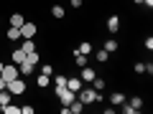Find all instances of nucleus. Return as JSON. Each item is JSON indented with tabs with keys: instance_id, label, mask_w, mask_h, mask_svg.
<instances>
[{
	"instance_id": "nucleus-1",
	"label": "nucleus",
	"mask_w": 153,
	"mask_h": 114,
	"mask_svg": "<svg viewBox=\"0 0 153 114\" xmlns=\"http://www.w3.org/2000/svg\"><path fill=\"white\" fill-rule=\"evenodd\" d=\"M76 99H79V102L84 104V107H87V104H94V102H100V99H102V91H94L92 86H82L79 89V91H76Z\"/></svg>"
},
{
	"instance_id": "nucleus-2",
	"label": "nucleus",
	"mask_w": 153,
	"mask_h": 114,
	"mask_svg": "<svg viewBox=\"0 0 153 114\" xmlns=\"http://www.w3.org/2000/svg\"><path fill=\"white\" fill-rule=\"evenodd\" d=\"M54 91H56V96L61 99V104H64V107H69V104L76 99V94L71 91V89H66V84H64V86H54Z\"/></svg>"
},
{
	"instance_id": "nucleus-3",
	"label": "nucleus",
	"mask_w": 153,
	"mask_h": 114,
	"mask_svg": "<svg viewBox=\"0 0 153 114\" xmlns=\"http://www.w3.org/2000/svg\"><path fill=\"white\" fill-rule=\"evenodd\" d=\"M5 89L13 94V96H21L23 91H26V81H23V76H18V79H13V81L5 84Z\"/></svg>"
},
{
	"instance_id": "nucleus-4",
	"label": "nucleus",
	"mask_w": 153,
	"mask_h": 114,
	"mask_svg": "<svg viewBox=\"0 0 153 114\" xmlns=\"http://www.w3.org/2000/svg\"><path fill=\"white\" fill-rule=\"evenodd\" d=\"M3 79H5V84L8 81H13V79H18V76H21V71H18V66H3Z\"/></svg>"
},
{
	"instance_id": "nucleus-5",
	"label": "nucleus",
	"mask_w": 153,
	"mask_h": 114,
	"mask_svg": "<svg viewBox=\"0 0 153 114\" xmlns=\"http://www.w3.org/2000/svg\"><path fill=\"white\" fill-rule=\"evenodd\" d=\"M94 76H97V71L92 69V66H82V71H79V79H82L84 84H92Z\"/></svg>"
},
{
	"instance_id": "nucleus-6",
	"label": "nucleus",
	"mask_w": 153,
	"mask_h": 114,
	"mask_svg": "<svg viewBox=\"0 0 153 114\" xmlns=\"http://www.w3.org/2000/svg\"><path fill=\"white\" fill-rule=\"evenodd\" d=\"M36 31H38L36 23H23V26H21V38H33Z\"/></svg>"
},
{
	"instance_id": "nucleus-7",
	"label": "nucleus",
	"mask_w": 153,
	"mask_h": 114,
	"mask_svg": "<svg viewBox=\"0 0 153 114\" xmlns=\"http://www.w3.org/2000/svg\"><path fill=\"white\" fill-rule=\"evenodd\" d=\"M84 86V81H82V79H79V76H71V79H66V89H71V91H79V89H82Z\"/></svg>"
},
{
	"instance_id": "nucleus-8",
	"label": "nucleus",
	"mask_w": 153,
	"mask_h": 114,
	"mask_svg": "<svg viewBox=\"0 0 153 114\" xmlns=\"http://www.w3.org/2000/svg\"><path fill=\"white\" fill-rule=\"evenodd\" d=\"M107 31L110 33H117V31H120V18H117V15H110L107 18Z\"/></svg>"
},
{
	"instance_id": "nucleus-9",
	"label": "nucleus",
	"mask_w": 153,
	"mask_h": 114,
	"mask_svg": "<svg viewBox=\"0 0 153 114\" xmlns=\"http://www.w3.org/2000/svg\"><path fill=\"white\" fill-rule=\"evenodd\" d=\"M123 102H125V94L123 91H112L110 94V104H112V107H120Z\"/></svg>"
},
{
	"instance_id": "nucleus-10",
	"label": "nucleus",
	"mask_w": 153,
	"mask_h": 114,
	"mask_svg": "<svg viewBox=\"0 0 153 114\" xmlns=\"http://www.w3.org/2000/svg\"><path fill=\"white\" fill-rule=\"evenodd\" d=\"M10 58H13V64H23V61H26V51H23V48H16V51H13V53H10Z\"/></svg>"
},
{
	"instance_id": "nucleus-11",
	"label": "nucleus",
	"mask_w": 153,
	"mask_h": 114,
	"mask_svg": "<svg viewBox=\"0 0 153 114\" xmlns=\"http://www.w3.org/2000/svg\"><path fill=\"white\" fill-rule=\"evenodd\" d=\"M23 64H28V66H38L41 64V56L36 53V51H31V53H26V61Z\"/></svg>"
},
{
	"instance_id": "nucleus-12",
	"label": "nucleus",
	"mask_w": 153,
	"mask_h": 114,
	"mask_svg": "<svg viewBox=\"0 0 153 114\" xmlns=\"http://www.w3.org/2000/svg\"><path fill=\"white\" fill-rule=\"evenodd\" d=\"M64 15H66V8H64V5H51V18H56V20H61Z\"/></svg>"
},
{
	"instance_id": "nucleus-13",
	"label": "nucleus",
	"mask_w": 153,
	"mask_h": 114,
	"mask_svg": "<svg viewBox=\"0 0 153 114\" xmlns=\"http://www.w3.org/2000/svg\"><path fill=\"white\" fill-rule=\"evenodd\" d=\"M5 38H8V41H18V38H21V28L10 26V28L5 31Z\"/></svg>"
},
{
	"instance_id": "nucleus-14",
	"label": "nucleus",
	"mask_w": 153,
	"mask_h": 114,
	"mask_svg": "<svg viewBox=\"0 0 153 114\" xmlns=\"http://www.w3.org/2000/svg\"><path fill=\"white\" fill-rule=\"evenodd\" d=\"M84 112V104L79 102V99H74V102L69 104V114H82Z\"/></svg>"
},
{
	"instance_id": "nucleus-15",
	"label": "nucleus",
	"mask_w": 153,
	"mask_h": 114,
	"mask_svg": "<svg viewBox=\"0 0 153 114\" xmlns=\"http://www.w3.org/2000/svg\"><path fill=\"white\" fill-rule=\"evenodd\" d=\"M89 86H92V89H94V91H102V89H105V86H107V81H105L102 76H94V81H92V84H89Z\"/></svg>"
},
{
	"instance_id": "nucleus-16",
	"label": "nucleus",
	"mask_w": 153,
	"mask_h": 114,
	"mask_svg": "<svg viewBox=\"0 0 153 114\" xmlns=\"http://www.w3.org/2000/svg\"><path fill=\"white\" fill-rule=\"evenodd\" d=\"M10 99H13V94L8 91V89H3V91H0V109L5 107V104H10Z\"/></svg>"
},
{
	"instance_id": "nucleus-17",
	"label": "nucleus",
	"mask_w": 153,
	"mask_h": 114,
	"mask_svg": "<svg viewBox=\"0 0 153 114\" xmlns=\"http://www.w3.org/2000/svg\"><path fill=\"white\" fill-rule=\"evenodd\" d=\"M21 48L26 51V53H31V51H36V43H33V38H23V43H21Z\"/></svg>"
},
{
	"instance_id": "nucleus-18",
	"label": "nucleus",
	"mask_w": 153,
	"mask_h": 114,
	"mask_svg": "<svg viewBox=\"0 0 153 114\" xmlns=\"http://www.w3.org/2000/svg\"><path fill=\"white\" fill-rule=\"evenodd\" d=\"M23 23H26V18H23L21 13H13V15H10V26H16V28H21Z\"/></svg>"
},
{
	"instance_id": "nucleus-19",
	"label": "nucleus",
	"mask_w": 153,
	"mask_h": 114,
	"mask_svg": "<svg viewBox=\"0 0 153 114\" xmlns=\"http://www.w3.org/2000/svg\"><path fill=\"white\" fill-rule=\"evenodd\" d=\"M102 48L107 51V53H115V51H117V41H115V38H110V41H105Z\"/></svg>"
},
{
	"instance_id": "nucleus-20",
	"label": "nucleus",
	"mask_w": 153,
	"mask_h": 114,
	"mask_svg": "<svg viewBox=\"0 0 153 114\" xmlns=\"http://www.w3.org/2000/svg\"><path fill=\"white\" fill-rule=\"evenodd\" d=\"M76 51H79V53H84V56H89V53H92V43H89V41H84V43L76 46Z\"/></svg>"
},
{
	"instance_id": "nucleus-21",
	"label": "nucleus",
	"mask_w": 153,
	"mask_h": 114,
	"mask_svg": "<svg viewBox=\"0 0 153 114\" xmlns=\"http://www.w3.org/2000/svg\"><path fill=\"white\" fill-rule=\"evenodd\" d=\"M74 64L82 69V66H87V56L84 53H79V51H74Z\"/></svg>"
},
{
	"instance_id": "nucleus-22",
	"label": "nucleus",
	"mask_w": 153,
	"mask_h": 114,
	"mask_svg": "<svg viewBox=\"0 0 153 114\" xmlns=\"http://www.w3.org/2000/svg\"><path fill=\"white\" fill-rule=\"evenodd\" d=\"M36 86H38V89H46V86H49V76H46V74H38Z\"/></svg>"
},
{
	"instance_id": "nucleus-23",
	"label": "nucleus",
	"mask_w": 153,
	"mask_h": 114,
	"mask_svg": "<svg viewBox=\"0 0 153 114\" xmlns=\"http://www.w3.org/2000/svg\"><path fill=\"white\" fill-rule=\"evenodd\" d=\"M130 107L135 109V112H140V109H143V96H133L130 99Z\"/></svg>"
},
{
	"instance_id": "nucleus-24",
	"label": "nucleus",
	"mask_w": 153,
	"mask_h": 114,
	"mask_svg": "<svg viewBox=\"0 0 153 114\" xmlns=\"http://www.w3.org/2000/svg\"><path fill=\"white\" fill-rule=\"evenodd\" d=\"M94 58H97V64H105V61L110 58V53H107V51H105V48H100V51H97V56H94Z\"/></svg>"
},
{
	"instance_id": "nucleus-25",
	"label": "nucleus",
	"mask_w": 153,
	"mask_h": 114,
	"mask_svg": "<svg viewBox=\"0 0 153 114\" xmlns=\"http://www.w3.org/2000/svg\"><path fill=\"white\" fill-rule=\"evenodd\" d=\"M0 112H5V114H21V107H13V104H5V107L0 109Z\"/></svg>"
},
{
	"instance_id": "nucleus-26",
	"label": "nucleus",
	"mask_w": 153,
	"mask_h": 114,
	"mask_svg": "<svg viewBox=\"0 0 153 114\" xmlns=\"http://www.w3.org/2000/svg\"><path fill=\"white\" fill-rule=\"evenodd\" d=\"M64 84H66V76L64 74H56L54 76V86H64Z\"/></svg>"
},
{
	"instance_id": "nucleus-27",
	"label": "nucleus",
	"mask_w": 153,
	"mask_h": 114,
	"mask_svg": "<svg viewBox=\"0 0 153 114\" xmlns=\"http://www.w3.org/2000/svg\"><path fill=\"white\" fill-rule=\"evenodd\" d=\"M133 69H135V74H146V64H143V61H138Z\"/></svg>"
},
{
	"instance_id": "nucleus-28",
	"label": "nucleus",
	"mask_w": 153,
	"mask_h": 114,
	"mask_svg": "<svg viewBox=\"0 0 153 114\" xmlns=\"http://www.w3.org/2000/svg\"><path fill=\"white\" fill-rule=\"evenodd\" d=\"M41 74H46V76H51V74H54V66H49V64H44V66H41Z\"/></svg>"
},
{
	"instance_id": "nucleus-29",
	"label": "nucleus",
	"mask_w": 153,
	"mask_h": 114,
	"mask_svg": "<svg viewBox=\"0 0 153 114\" xmlns=\"http://www.w3.org/2000/svg\"><path fill=\"white\" fill-rule=\"evenodd\" d=\"M33 112H36V109H33L31 104H26V107H21V114H33Z\"/></svg>"
},
{
	"instance_id": "nucleus-30",
	"label": "nucleus",
	"mask_w": 153,
	"mask_h": 114,
	"mask_svg": "<svg viewBox=\"0 0 153 114\" xmlns=\"http://www.w3.org/2000/svg\"><path fill=\"white\" fill-rule=\"evenodd\" d=\"M71 8H82V0H71Z\"/></svg>"
},
{
	"instance_id": "nucleus-31",
	"label": "nucleus",
	"mask_w": 153,
	"mask_h": 114,
	"mask_svg": "<svg viewBox=\"0 0 153 114\" xmlns=\"http://www.w3.org/2000/svg\"><path fill=\"white\" fill-rule=\"evenodd\" d=\"M3 89H5V79H3V76H0V91H3Z\"/></svg>"
},
{
	"instance_id": "nucleus-32",
	"label": "nucleus",
	"mask_w": 153,
	"mask_h": 114,
	"mask_svg": "<svg viewBox=\"0 0 153 114\" xmlns=\"http://www.w3.org/2000/svg\"><path fill=\"white\" fill-rule=\"evenodd\" d=\"M143 5H148V8H153V0H143Z\"/></svg>"
},
{
	"instance_id": "nucleus-33",
	"label": "nucleus",
	"mask_w": 153,
	"mask_h": 114,
	"mask_svg": "<svg viewBox=\"0 0 153 114\" xmlns=\"http://www.w3.org/2000/svg\"><path fill=\"white\" fill-rule=\"evenodd\" d=\"M133 3H138V5H143V0H133Z\"/></svg>"
},
{
	"instance_id": "nucleus-34",
	"label": "nucleus",
	"mask_w": 153,
	"mask_h": 114,
	"mask_svg": "<svg viewBox=\"0 0 153 114\" xmlns=\"http://www.w3.org/2000/svg\"><path fill=\"white\" fill-rule=\"evenodd\" d=\"M3 66H5V64H3V61H0V74H3Z\"/></svg>"
}]
</instances>
